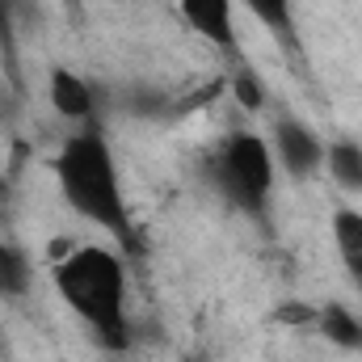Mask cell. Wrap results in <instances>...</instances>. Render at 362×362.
<instances>
[{
  "instance_id": "obj_1",
  "label": "cell",
  "mask_w": 362,
  "mask_h": 362,
  "mask_svg": "<svg viewBox=\"0 0 362 362\" xmlns=\"http://www.w3.org/2000/svg\"><path fill=\"white\" fill-rule=\"evenodd\" d=\"M55 181L64 202L93 228H101L105 236H114L118 249L139 253V232L122 194V177H118V160L101 135V127H76L59 152H55Z\"/></svg>"
},
{
  "instance_id": "obj_2",
  "label": "cell",
  "mask_w": 362,
  "mask_h": 362,
  "mask_svg": "<svg viewBox=\"0 0 362 362\" xmlns=\"http://www.w3.org/2000/svg\"><path fill=\"white\" fill-rule=\"evenodd\" d=\"M55 291L68 312L89 329L93 337L122 354L131 346V316H127V266L105 245H81L55 262Z\"/></svg>"
},
{
  "instance_id": "obj_3",
  "label": "cell",
  "mask_w": 362,
  "mask_h": 362,
  "mask_svg": "<svg viewBox=\"0 0 362 362\" xmlns=\"http://www.w3.org/2000/svg\"><path fill=\"white\" fill-rule=\"evenodd\" d=\"M274 152L257 131H228L202 160L206 185L249 219H266L274 198Z\"/></svg>"
},
{
  "instance_id": "obj_4",
  "label": "cell",
  "mask_w": 362,
  "mask_h": 362,
  "mask_svg": "<svg viewBox=\"0 0 362 362\" xmlns=\"http://www.w3.org/2000/svg\"><path fill=\"white\" fill-rule=\"evenodd\" d=\"M270 152L274 165H282V173L291 181H308L325 169V139L303 127L299 118H278L270 135Z\"/></svg>"
},
{
  "instance_id": "obj_5",
  "label": "cell",
  "mask_w": 362,
  "mask_h": 362,
  "mask_svg": "<svg viewBox=\"0 0 362 362\" xmlns=\"http://www.w3.org/2000/svg\"><path fill=\"white\" fill-rule=\"evenodd\" d=\"M177 8H181V21L202 42H211L228 59H240V47H236V4L232 0H177Z\"/></svg>"
},
{
  "instance_id": "obj_6",
  "label": "cell",
  "mask_w": 362,
  "mask_h": 362,
  "mask_svg": "<svg viewBox=\"0 0 362 362\" xmlns=\"http://www.w3.org/2000/svg\"><path fill=\"white\" fill-rule=\"evenodd\" d=\"M47 93H51V105H55L59 118H68V122H76V127H97V89H93L81 72H72V68H51Z\"/></svg>"
},
{
  "instance_id": "obj_7",
  "label": "cell",
  "mask_w": 362,
  "mask_h": 362,
  "mask_svg": "<svg viewBox=\"0 0 362 362\" xmlns=\"http://www.w3.org/2000/svg\"><path fill=\"white\" fill-rule=\"evenodd\" d=\"M312 329H316L325 341L341 346V350H362V316H354L346 303H325V308H316Z\"/></svg>"
},
{
  "instance_id": "obj_8",
  "label": "cell",
  "mask_w": 362,
  "mask_h": 362,
  "mask_svg": "<svg viewBox=\"0 0 362 362\" xmlns=\"http://www.w3.org/2000/svg\"><path fill=\"white\" fill-rule=\"evenodd\" d=\"M333 245H337V257H341L346 274L362 286V211L341 206L333 215Z\"/></svg>"
},
{
  "instance_id": "obj_9",
  "label": "cell",
  "mask_w": 362,
  "mask_h": 362,
  "mask_svg": "<svg viewBox=\"0 0 362 362\" xmlns=\"http://www.w3.org/2000/svg\"><path fill=\"white\" fill-rule=\"evenodd\" d=\"M325 169H329V177L337 181L341 189L362 194V144H354V139L325 144Z\"/></svg>"
},
{
  "instance_id": "obj_10",
  "label": "cell",
  "mask_w": 362,
  "mask_h": 362,
  "mask_svg": "<svg viewBox=\"0 0 362 362\" xmlns=\"http://www.w3.org/2000/svg\"><path fill=\"white\" fill-rule=\"evenodd\" d=\"M249 13L270 30L286 51H299V30H295V0H245Z\"/></svg>"
},
{
  "instance_id": "obj_11",
  "label": "cell",
  "mask_w": 362,
  "mask_h": 362,
  "mask_svg": "<svg viewBox=\"0 0 362 362\" xmlns=\"http://www.w3.org/2000/svg\"><path fill=\"white\" fill-rule=\"evenodd\" d=\"M30 286H34V266H30V257H25L17 245L0 240V299H25Z\"/></svg>"
},
{
  "instance_id": "obj_12",
  "label": "cell",
  "mask_w": 362,
  "mask_h": 362,
  "mask_svg": "<svg viewBox=\"0 0 362 362\" xmlns=\"http://www.w3.org/2000/svg\"><path fill=\"white\" fill-rule=\"evenodd\" d=\"M114 101L131 118H160V114H169V93L152 89V85H127V89L114 93Z\"/></svg>"
},
{
  "instance_id": "obj_13",
  "label": "cell",
  "mask_w": 362,
  "mask_h": 362,
  "mask_svg": "<svg viewBox=\"0 0 362 362\" xmlns=\"http://www.w3.org/2000/svg\"><path fill=\"white\" fill-rule=\"evenodd\" d=\"M0 64L4 81L21 89V59H17V0H0Z\"/></svg>"
},
{
  "instance_id": "obj_14",
  "label": "cell",
  "mask_w": 362,
  "mask_h": 362,
  "mask_svg": "<svg viewBox=\"0 0 362 362\" xmlns=\"http://www.w3.org/2000/svg\"><path fill=\"white\" fill-rule=\"evenodd\" d=\"M232 89H236V101H240L245 110H262L266 93H262V81H257V72H253V68H240V72H236V81H232Z\"/></svg>"
},
{
  "instance_id": "obj_15",
  "label": "cell",
  "mask_w": 362,
  "mask_h": 362,
  "mask_svg": "<svg viewBox=\"0 0 362 362\" xmlns=\"http://www.w3.org/2000/svg\"><path fill=\"white\" fill-rule=\"evenodd\" d=\"M17 110H21V89L0 85V127H13L17 122Z\"/></svg>"
},
{
  "instance_id": "obj_16",
  "label": "cell",
  "mask_w": 362,
  "mask_h": 362,
  "mask_svg": "<svg viewBox=\"0 0 362 362\" xmlns=\"http://www.w3.org/2000/svg\"><path fill=\"white\" fill-rule=\"evenodd\" d=\"M0 198H4V185H0Z\"/></svg>"
}]
</instances>
